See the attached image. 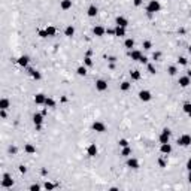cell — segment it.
<instances>
[{
  "mask_svg": "<svg viewBox=\"0 0 191 191\" xmlns=\"http://www.w3.org/2000/svg\"><path fill=\"white\" fill-rule=\"evenodd\" d=\"M161 9V5L158 0H149V3L146 6V12L148 14H155V12H160Z\"/></svg>",
  "mask_w": 191,
  "mask_h": 191,
  "instance_id": "6da1fadb",
  "label": "cell"
},
{
  "mask_svg": "<svg viewBox=\"0 0 191 191\" xmlns=\"http://www.w3.org/2000/svg\"><path fill=\"white\" fill-rule=\"evenodd\" d=\"M178 145L179 146H190L191 145V136L190 134H182L181 137H178Z\"/></svg>",
  "mask_w": 191,
  "mask_h": 191,
  "instance_id": "7a4b0ae2",
  "label": "cell"
},
{
  "mask_svg": "<svg viewBox=\"0 0 191 191\" xmlns=\"http://www.w3.org/2000/svg\"><path fill=\"white\" fill-rule=\"evenodd\" d=\"M170 134H172V131H170L169 128H163L161 134H160V137H158L160 143H167L169 139H170Z\"/></svg>",
  "mask_w": 191,
  "mask_h": 191,
  "instance_id": "3957f363",
  "label": "cell"
},
{
  "mask_svg": "<svg viewBox=\"0 0 191 191\" xmlns=\"http://www.w3.org/2000/svg\"><path fill=\"white\" fill-rule=\"evenodd\" d=\"M14 185V181H12V178L9 173H3V181H2V187L3 188H11Z\"/></svg>",
  "mask_w": 191,
  "mask_h": 191,
  "instance_id": "277c9868",
  "label": "cell"
},
{
  "mask_svg": "<svg viewBox=\"0 0 191 191\" xmlns=\"http://www.w3.org/2000/svg\"><path fill=\"white\" fill-rule=\"evenodd\" d=\"M91 128H93L94 131H97V133H104V131H106V126H104L102 121H94Z\"/></svg>",
  "mask_w": 191,
  "mask_h": 191,
  "instance_id": "5b68a950",
  "label": "cell"
},
{
  "mask_svg": "<svg viewBox=\"0 0 191 191\" xmlns=\"http://www.w3.org/2000/svg\"><path fill=\"white\" fill-rule=\"evenodd\" d=\"M128 57L131 58V60H134V61H139L140 57H142V52L137 51V49H130L128 51Z\"/></svg>",
  "mask_w": 191,
  "mask_h": 191,
  "instance_id": "8992f818",
  "label": "cell"
},
{
  "mask_svg": "<svg viewBox=\"0 0 191 191\" xmlns=\"http://www.w3.org/2000/svg\"><path fill=\"white\" fill-rule=\"evenodd\" d=\"M139 98L142 102H149L152 98V96H151V93L148 90H142V91H139Z\"/></svg>",
  "mask_w": 191,
  "mask_h": 191,
  "instance_id": "52a82bcc",
  "label": "cell"
},
{
  "mask_svg": "<svg viewBox=\"0 0 191 191\" xmlns=\"http://www.w3.org/2000/svg\"><path fill=\"white\" fill-rule=\"evenodd\" d=\"M96 90L97 91H106L108 90V82L103 79H97L96 81Z\"/></svg>",
  "mask_w": 191,
  "mask_h": 191,
  "instance_id": "ba28073f",
  "label": "cell"
},
{
  "mask_svg": "<svg viewBox=\"0 0 191 191\" xmlns=\"http://www.w3.org/2000/svg\"><path fill=\"white\" fill-rule=\"evenodd\" d=\"M97 152H98V148H97L96 143H91L90 146L87 148V155H88V157H96Z\"/></svg>",
  "mask_w": 191,
  "mask_h": 191,
  "instance_id": "9c48e42d",
  "label": "cell"
},
{
  "mask_svg": "<svg viewBox=\"0 0 191 191\" xmlns=\"http://www.w3.org/2000/svg\"><path fill=\"white\" fill-rule=\"evenodd\" d=\"M115 23H116V25H120V27H124V29H126L127 27V25H128V19L126 18V17H116L115 18Z\"/></svg>",
  "mask_w": 191,
  "mask_h": 191,
  "instance_id": "30bf717a",
  "label": "cell"
},
{
  "mask_svg": "<svg viewBox=\"0 0 191 191\" xmlns=\"http://www.w3.org/2000/svg\"><path fill=\"white\" fill-rule=\"evenodd\" d=\"M178 84H179L182 88H187L188 85L191 84V78L187 76V75H185V76H181V78H179V81H178Z\"/></svg>",
  "mask_w": 191,
  "mask_h": 191,
  "instance_id": "8fae6325",
  "label": "cell"
},
{
  "mask_svg": "<svg viewBox=\"0 0 191 191\" xmlns=\"http://www.w3.org/2000/svg\"><path fill=\"white\" fill-rule=\"evenodd\" d=\"M93 33H94L97 37H102V36L106 35V29L102 27V25H96V27L93 29Z\"/></svg>",
  "mask_w": 191,
  "mask_h": 191,
  "instance_id": "7c38bea8",
  "label": "cell"
},
{
  "mask_svg": "<svg viewBox=\"0 0 191 191\" xmlns=\"http://www.w3.org/2000/svg\"><path fill=\"white\" fill-rule=\"evenodd\" d=\"M97 12H98L97 6H96V5H90V6H88V9H87V15L93 18V17H96V15H97Z\"/></svg>",
  "mask_w": 191,
  "mask_h": 191,
  "instance_id": "4fadbf2b",
  "label": "cell"
},
{
  "mask_svg": "<svg viewBox=\"0 0 191 191\" xmlns=\"http://www.w3.org/2000/svg\"><path fill=\"white\" fill-rule=\"evenodd\" d=\"M45 100H47V96L42 94V93H39L35 96V103L36 104H45Z\"/></svg>",
  "mask_w": 191,
  "mask_h": 191,
  "instance_id": "5bb4252c",
  "label": "cell"
},
{
  "mask_svg": "<svg viewBox=\"0 0 191 191\" xmlns=\"http://www.w3.org/2000/svg\"><path fill=\"white\" fill-rule=\"evenodd\" d=\"M160 151H161L163 154H170V152H172V145H170L169 142L167 143H161Z\"/></svg>",
  "mask_w": 191,
  "mask_h": 191,
  "instance_id": "9a60e30c",
  "label": "cell"
},
{
  "mask_svg": "<svg viewBox=\"0 0 191 191\" xmlns=\"http://www.w3.org/2000/svg\"><path fill=\"white\" fill-rule=\"evenodd\" d=\"M29 60H30V58H29L27 55H21V57H19L18 60H17V63H18L19 66H21V67H27Z\"/></svg>",
  "mask_w": 191,
  "mask_h": 191,
  "instance_id": "2e32d148",
  "label": "cell"
},
{
  "mask_svg": "<svg viewBox=\"0 0 191 191\" xmlns=\"http://www.w3.org/2000/svg\"><path fill=\"white\" fill-rule=\"evenodd\" d=\"M127 167H130V169H139V161H137L136 158H128L127 160Z\"/></svg>",
  "mask_w": 191,
  "mask_h": 191,
  "instance_id": "e0dca14e",
  "label": "cell"
},
{
  "mask_svg": "<svg viewBox=\"0 0 191 191\" xmlns=\"http://www.w3.org/2000/svg\"><path fill=\"white\" fill-rule=\"evenodd\" d=\"M33 122H35V126H39V124L43 122V114H35L33 115Z\"/></svg>",
  "mask_w": 191,
  "mask_h": 191,
  "instance_id": "ac0fdd59",
  "label": "cell"
},
{
  "mask_svg": "<svg viewBox=\"0 0 191 191\" xmlns=\"http://www.w3.org/2000/svg\"><path fill=\"white\" fill-rule=\"evenodd\" d=\"M60 8H61L63 11H69V9L72 8V0H61Z\"/></svg>",
  "mask_w": 191,
  "mask_h": 191,
  "instance_id": "d6986e66",
  "label": "cell"
},
{
  "mask_svg": "<svg viewBox=\"0 0 191 191\" xmlns=\"http://www.w3.org/2000/svg\"><path fill=\"white\" fill-rule=\"evenodd\" d=\"M115 36H118V37L126 36V29H124V27H120V25H116V27H115Z\"/></svg>",
  "mask_w": 191,
  "mask_h": 191,
  "instance_id": "ffe728a7",
  "label": "cell"
},
{
  "mask_svg": "<svg viewBox=\"0 0 191 191\" xmlns=\"http://www.w3.org/2000/svg\"><path fill=\"white\" fill-rule=\"evenodd\" d=\"M64 35L67 36V37H72L75 35V27L73 25H67V27H66V30H64Z\"/></svg>",
  "mask_w": 191,
  "mask_h": 191,
  "instance_id": "44dd1931",
  "label": "cell"
},
{
  "mask_svg": "<svg viewBox=\"0 0 191 191\" xmlns=\"http://www.w3.org/2000/svg\"><path fill=\"white\" fill-rule=\"evenodd\" d=\"M29 73L33 76V79H36V81H39V79H41V78H42V75L39 73L37 70H35V69H29Z\"/></svg>",
  "mask_w": 191,
  "mask_h": 191,
  "instance_id": "7402d4cb",
  "label": "cell"
},
{
  "mask_svg": "<svg viewBox=\"0 0 191 191\" xmlns=\"http://www.w3.org/2000/svg\"><path fill=\"white\" fill-rule=\"evenodd\" d=\"M24 151H25L27 154H36V148L33 146L31 143H27V145H25V146H24Z\"/></svg>",
  "mask_w": 191,
  "mask_h": 191,
  "instance_id": "603a6c76",
  "label": "cell"
},
{
  "mask_svg": "<svg viewBox=\"0 0 191 191\" xmlns=\"http://www.w3.org/2000/svg\"><path fill=\"white\" fill-rule=\"evenodd\" d=\"M45 106L47 108H55V100L51 97H47V100H45Z\"/></svg>",
  "mask_w": 191,
  "mask_h": 191,
  "instance_id": "cb8c5ba5",
  "label": "cell"
},
{
  "mask_svg": "<svg viewBox=\"0 0 191 191\" xmlns=\"http://www.w3.org/2000/svg\"><path fill=\"white\" fill-rule=\"evenodd\" d=\"M124 47H126L127 49H131L134 47V41L131 37H128V39H126V42H124Z\"/></svg>",
  "mask_w": 191,
  "mask_h": 191,
  "instance_id": "d4e9b609",
  "label": "cell"
},
{
  "mask_svg": "<svg viewBox=\"0 0 191 191\" xmlns=\"http://www.w3.org/2000/svg\"><path fill=\"white\" fill-rule=\"evenodd\" d=\"M130 76H131L133 81H139L140 79V72L139 70H133V72H130Z\"/></svg>",
  "mask_w": 191,
  "mask_h": 191,
  "instance_id": "484cf974",
  "label": "cell"
},
{
  "mask_svg": "<svg viewBox=\"0 0 191 191\" xmlns=\"http://www.w3.org/2000/svg\"><path fill=\"white\" fill-rule=\"evenodd\" d=\"M76 73L79 76H85L87 75V67H85V66H79V67L76 69Z\"/></svg>",
  "mask_w": 191,
  "mask_h": 191,
  "instance_id": "4316f807",
  "label": "cell"
},
{
  "mask_svg": "<svg viewBox=\"0 0 191 191\" xmlns=\"http://www.w3.org/2000/svg\"><path fill=\"white\" fill-rule=\"evenodd\" d=\"M45 30H47V33H48V36H49V37H52V36H55V33H57L55 27H52V25H48V27H47V29H45Z\"/></svg>",
  "mask_w": 191,
  "mask_h": 191,
  "instance_id": "83f0119b",
  "label": "cell"
},
{
  "mask_svg": "<svg viewBox=\"0 0 191 191\" xmlns=\"http://www.w3.org/2000/svg\"><path fill=\"white\" fill-rule=\"evenodd\" d=\"M9 108V100L8 98H2L0 100V109H8Z\"/></svg>",
  "mask_w": 191,
  "mask_h": 191,
  "instance_id": "f1b7e54d",
  "label": "cell"
},
{
  "mask_svg": "<svg viewBox=\"0 0 191 191\" xmlns=\"http://www.w3.org/2000/svg\"><path fill=\"white\" fill-rule=\"evenodd\" d=\"M120 90H121V91H128V90H130V82H127V81L121 82V85H120Z\"/></svg>",
  "mask_w": 191,
  "mask_h": 191,
  "instance_id": "f546056e",
  "label": "cell"
},
{
  "mask_svg": "<svg viewBox=\"0 0 191 191\" xmlns=\"http://www.w3.org/2000/svg\"><path fill=\"white\" fill-rule=\"evenodd\" d=\"M167 72H169V75H170V76H175V75L178 73L176 66H169V67H167Z\"/></svg>",
  "mask_w": 191,
  "mask_h": 191,
  "instance_id": "4dcf8cb0",
  "label": "cell"
},
{
  "mask_svg": "<svg viewBox=\"0 0 191 191\" xmlns=\"http://www.w3.org/2000/svg\"><path fill=\"white\" fill-rule=\"evenodd\" d=\"M130 154H131V148H130V146L122 148V151H121V155H122V157H130Z\"/></svg>",
  "mask_w": 191,
  "mask_h": 191,
  "instance_id": "1f68e13d",
  "label": "cell"
},
{
  "mask_svg": "<svg viewBox=\"0 0 191 191\" xmlns=\"http://www.w3.org/2000/svg\"><path fill=\"white\" fill-rule=\"evenodd\" d=\"M146 67H148V72H149L151 75H155V73H157V70H155V66H154V64L148 63V64H146Z\"/></svg>",
  "mask_w": 191,
  "mask_h": 191,
  "instance_id": "d6a6232c",
  "label": "cell"
},
{
  "mask_svg": "<svg viewBox=\"0 0 191 191\" xmlns=\"http://www.w3.org/2000/svg\"><path fill=\"white\" fill-rule=\"evenodd\" d=\"M118 145H120L121 148H126V146H128V140L127 139H120L118 140Z\"/></svg>",
  "mask_w": 191,
  "mask_h": 191,
  "instance_id": "836d02e7",
  "label": "cell"
},
{
  "mask_svg": "<svg viewBox=\"0 0 191 191\" xmlns=\"http://www.w3.org/2000/svg\"><path fill=\"white\" fill-rule=\"evenodd\" d=\"M182 109H184V112H185V114H190V112H191V103H184Z\"/></svg>",
  "mask_w": 191,
  "mask_h": 191,
  "instance_id": "e575fe53",
  "label": "cell"
},
{
  "mask_svg": "<svg viewBox=\"0 0 191 191\" xmlns=\"http://www.w3.org/2000/svg\"><path fill=\"white\" fill-rule=\"evenodd\" d=\"M142 47H143V49H151V48H152V43H151L149 41H145L142 43Z\"/></svg>",
  "mask_w": 191,
  "mask_h": 191,
  "instance_id": "d590c367",
  "label": "cell"
},
{
  "mask_svg": "<svg viewBox=\"0 0 191 191\" xmlns=\"http://www.w3.org/2000/svg\"><path fill=\"white\" fill-rule=\"evenodd\" d=\"M84 63H85V66H88V67H90V66H93V60L90 58V55H87L84 58Z\"/></svg>",
  "mask_w": 191,
  "mask_h": 191,
  "instance_id": "8d00e7d4",
  "label": "cell"
},
{
  "mask_svg": "<svg viewBox=\"0 0 191 191\" xmlns=\"http://www.w3.org/2000/svg\"><path fill=\"white\" fill-rule=\"evenodd\" d=\"M178 63H179L181 66H187L188 60H187V58H185V57H179V58H178Z\"/></svg>",
  "mask_w": 191,
  "mask_h": 191,
  "instance_id": "74e56055",
  "label": "cell"
},
{
  "mask_svg": "<svg viewBox=\"0 0 191 191\" xmlns=\"http://www.w3.org/2000/svg\"><path fill=\"white\" fill-rule=\"evenodd\" d=\"M43 187L47 188V190H54V188H55V185H54V184H51V182H45Z\"/></svg>",
  "mask_w": 191,
  "mask_h": 191,
  "instance_id": "f35d334b",
  "label": "cell"
},
{
  "mask_svg": "<svg viewBox=\"0 0 191 191\" xmlns=\"http://www.w3.org/2000/svg\"><path fill=\"white\" fill-rule=\"evenodd\" d=\"M37 35L41 36V37H48V33H47V30H39V31H37Z\"/></svg>",
  "mask_w": 191,
  "mask_h": 191,
  "instance_id": "ab89813d",
  "label": "cell"
},
{
  "mask_svg": "<svg viewBox=\"0 0 191 191\" xmlns=\"http://www.w3.org/2000/svg\"><path fill=\"white\" fill-rule=\"evenodd\" d=\"M41 190V185H37V184H33V185H30V191H39Z\"/></svg>",
  "mask_w": 191,
  "mask_h": 191,
  "instance_id": "60d3db41",
  "label": "cell"
},
{
  "mask_svg": "<svg viewBox=\"0 0 191 191\" xmlns=\"http://www.w3.org/2000/svg\"><path fill=\"white\" fill-rule=\"evenodd\" d=\"M139 61H140L142 64H148V58H146V57H145V55H142V57H140V60H139Z\"/></svg>",
  "mask_w": 191,
  "mask_h": 191,
  "instance_id": "b9f144b4",
  "label": "cell"
},
{
  "mask_svg": "<svg viewBox=\"0 0 191 191\" xmlns=\"http://www.w3.org/2000/svg\"><path fill=\"white\" fill-rule=\"evenodd\" d=\"M106 33H108V35L115 36V29H106Z\"/></svg>",
  "mask_w": 191,
  "mask_h": 191,
  "instance_id": "7bdbcfd3",
  "label": "cell"
},
{
  "mask_svg": "<svg viewBox=\"0 0 191 191\" xmlns=\"http://www.w3.org/2000/svg\"><path fill=\"white\" fill-rule=\"evenodd\" d=\"M160 57H161V52H154V55H152L154 60H158Z\"/></svg>",
  "mask_w": 191,
  "mask_h": 191,
  "instance_id": "ee69618b",
  "label": "cell"
},
{
  "mask_svg": "<svg viewBox=\"0 0 191 191\" xmlns=\"http://www.w3.org/2000/svg\"><path fill=\"white\" fill-rule=\"evenodd\" d=\"M158 164H160V167H166V161H164L163 158L158 160Z\"/></svg>",
  "mask_w": 191,
  "mask_h": 191,
  "instance_id": "f6af8a7d",
  "label": "cell"
},
{
  "mask_svg": "<svg viewBox=\"0 0 191 191\" xmlns=\"http://www.w3.org/2000/svg\"><path fill=\"white\" fill-rule=\"evenodd\" d=\"M19 172L25 173V172H27V167H25V166H19Z\"/></svg>",
  "mask_w": 191,
  "mask_h": 191,
  "instance_id": "bcb514c9",
  "label": "cell"
},
{
  "mask_svg": "<svg viewBox=\"0 0 191 191\" xmlns=\"http://www.w3.org/2000/svg\"><path fill=\"white\" fill-rule=\"evenodd\" d=\"M187 170H191V158H188V161H187Z\"/></svg>",
  "mask_w": 191,
  "mask_h": 191,
  "instance_id": "7dc6e473",
  "label": "cell"
},
{
  "mask_svg": "<svg viewBox=\"0 0 191 191\" xmlns=\"http://www.w3.org/2000/svg\"><path fill=\"white\" fill-rule=\"evenodd\" d=\"M133 3H134V6H140L142 5V0H133Z\"/></svg>",
  "mask_w": 191,
  "mask_h": 191,
  "instance_id": "c3c4849f",
  "label": "cell"
},
{
  "mask_svg": "<svg viewBox=\"0 0 191 191\" xmlns=\"http://www.w3.org/2000/svg\"><path fill=\"white\" fill-rule=\"evenodd\" d=\"M9 151H11L12 154H15V152H17V148H15V146H11V148H9Z\"/></svg>",
  "mask_w": 191,
  "mask_h": 191,
  "instance_id": "681fc988",
  "label": "cell"
},
{
  "mask_svg": "<svg viewBox=\"0 0 191 191\" xmlns=\"http://www.w3.org/2000/svg\"><path fill=\"white\" fill-rule=\"evenodd\" d=\"M35 127H36L37 131H41V130H42V124H39V126H35Z\"/></svg>",
  "mask_w": 191,
  "mask_h": 191,
  "instance_id": "f907efd6",
  "label": "cell"
},
{
  "mask_svg": "<svg viewBox=\"0 0 191 191\" xmlns=\"http://www.w3.org/2000/svg\"><path fill=\"white\" fill-rule=\"evenodd\" d=\"M108 60H109V61H110V63H114V61H115V60H116V58H115V57H109V58H108Z\"/></svg>",
  "mask_w": 191,
  "mask_h": 191,
  "instance_id": "816d5d0a",
  "label": "cell"
},
{
  "mask_svg": "<svg viewBox=\"0 0 191 191\" xmlns=\"http://www.w3.org/2000/svg\"><path fill=\"white\" fill-rule=\"evenodd\" d=\"M188 181L191 182V170H188Z\"/></svg>",
  "mask_w": 191,
  "mask_h": 191,
  "instance_id": "f5cc1de1",
  "label": "cell"
},
{
  "mask_svg": "<svg viewBox=\"0 0 191 191\" xmlns=\"http://www.w3.org/2000/svg\"><path fill=\"white\" fill-rule=\"evenodd\" d=\"M187 76H190V78H191V70H188V72H187Z\"/></svg>",
  "mask_w": 191,
  "mask_h": 191,
  "instance_id": "db71d44e",
  "label": "cell"
},
{
  "mask_svg": "<svg viewBox=\"0 0 191 191\" xmlns=\"http://www.w3.org/2000/svg\"><path fill=\"white\" fill-rule=\"evenodd\" d=\"M188 52H190V54H191V47H190V48H188Z\"/></svg>",
  "mask_w": 191,
  "mask_h": 191,
  "instance_id": "11a10c76",
  "label": "cell"
},
{
  "mask_svg": "<svg viewBox=\"0 0 191 191\" xmlns=\"http://www.w3.org/2000/svg\"><path fill=\"white\" fill-rule=\"evenodd\" d=\"M188 116H190V118H191V112H190V114H188Z\"/></svg>",
  "mask_w": 191,
  "mask_h": 191,
  "instance_id": "9f6ffc18",
  "label": "cell"
},
{
  "mask_svg": "<svg viewBox=\"0 0 191 191\" xmlns=\"http://www.w3.org/2000/svg\"><path fill=\"white\" fill-rule=\"evenodd\" d=\"M190 17H191V11H190Z\"/></svg>",
  "mask_w": 191,
  "mask_h": 191,
  "instance_id": "6f0895ef",
  "label": "cell"
}]
</instances>
